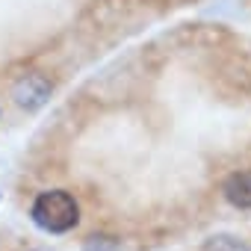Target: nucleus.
Returning <instances> with one entry per match:
<instances>
[{"label": "nucleus", "instance_id": "obj_5", "mask_svg": "<svg viewBox=\"0 0 251 251\" xmlns=\"http://www.w3.org/2000/svg\"><path fill=\"white\" fill-rule=\"evenodd\" d=\"M86 251H118V245L112 239H106V236H89Z\"/></svg>", "mask_w": 251, "mask_h": 251}, {"label": "nucleus", "instance_id": "obj_4", "mask_svg": "<svg viewBox=\"0 0 251 251\" xmlns=\"http://www.w3.org/2000/svg\"><path fill=\"white\" fill-rule=\"evenodd\" d=\"M198 251H251V245L242 242V239H236V236H230V233H216Z\"/></svg>", "mask_w": 251, "mask_h": 251}, {"label": "nucleus", "instance_id": "obj_2", "mask_svg": "<svg viewBox=\"0 0 251 251\" xmlns=\"http://www.w3.org/2000/svg\"><path fill=\"white\" fill-rule=\"evenodd\" d=\"M12 98H15L21 106L36 109V106H42V103L50 98V83H48L42 74H24V77L15 83Z\"/></svg>", "mask_w": 251, "mask_h": 251}, {"label": "nucleus", "instance_id": "obj_3", "mask_svg": "<svg viewBox=\"0 0 251 251\" xmlns=\"http://www.w3.org/2000/svg\"><path fill=\"white\" fill-rule=\"evenodd\" d=\"M222 195L236 210H251V172H233L222 183Z\"/></svg>", "mask_w": 251, "mask_h": 251}, {"label": "nucleus", "instance_id": "obj_1", "mask_svg": "<svg viewBox=\"0 0 251 251\" xmlns=\"http://www.w3.org/2000/svg\"><path fill=\"white\" fill-rule=\"evenodd\" d=\"M30 216L48 233H68L80 222V207H77V201H74L71 192H65V189H48V192H42L33 201Z\"/></svg>", "mask_w": 251, "mask_h": 251}]
</instances>
